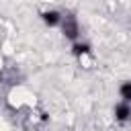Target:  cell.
Here are the masks:
<instances>
[{
	"instance_id": "7a4b0ae2",
	"label": "cell",
	"mask_w": 131,
	"mask_h": 131,
	"mask_svg": "<svg viewBox=\"0 0 131 131\" xmlns=\"http://www.w3.org/2000/svg\"><path fill=\"white\" fill-rule=\"evenodd\" d=\"M0 70H2V55H0Z\"/></svg>"
},
{
	"instance_id": "6da1fadb",
	"label": "cell",
	"mask_w": 131,
	"mask_h": 131,
	"mask_svg": "<svg viewBox=\"0 0 131 131\" xmlns=\"http://www.w3.org/2000/svg\"><path fill=\"white\" fill-rule=\"evenodd\" d=\"M61 18H59V14L57 12H47L45 14V23H49V25H55V23H59Z\"/></svg>"
}]
</instances>
